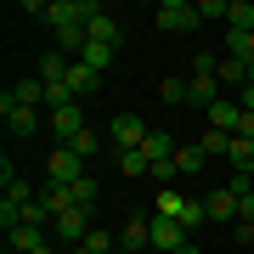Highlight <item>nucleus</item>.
<instances>
[{"label": "nucleus", "instance_id": "obj_1", "mask_svg": "<svg viewBox=\"0 0 254 254\" xmlns=\"http://www.w3.org/2000/svg\"><path fill=\"white\" fill-rule=\"evenodd\" d=\"M46 181H57V187H73V181H85V158L73 153V147H63V141H57L51 153H46Z\"/></svg>", "mask_w": 254, "mask_h": 254}, {"label": "nucleus", "instance_id": "obj_2", "mask_svg": "<svg viewBox=\"0 0 254 254\" xmlns=\"http://www.w3.org/2000/svg\"><path fill=\"white\" fill-rule=\"evenodd\" d=\"M153 23L164 28V34H187V28H198V6H187V0H164V6L153 11Z\"/></svg>", "mask_w": 254, "mask_h": 254}, {"label": "nucleus", "instance_id": "obj_3", "mask_svg": "<svg viewBox=\"0 0 254 254\" xmlns=\"http://www.w3.org/2000/svg\"><path fill=\"white\" fill-rule=\"evenodd\" d=\"M108 141H113V153H136V147L147 141V125H141V113H119L113 125H108Z\"/></svg>", "mask_w": 254, "mask_h": 254}, {"label": "nucleus", "instance_id": "obj_4", "mask_svg": "<svg viewBox=\"0 0 254 254\" xmlns=\"http://www.w3.org/2000/svg\"><path fill=\"white\" fill-rule=\"evenodd\" d=\"M0 113H6V130H11L17 141H28V136L40 130V108H17V102H11V91L0 96Z\"/></svg>", "mask_w": 254, "mask_h": 254}, {"label": "nucleus", "instance_id": "obj_5", "mask_svg": "<svg viewBox=\"0 0 254 254\" xmlns=\"http://www.w3.org/2000/svg\"><path fill=\"white\" fill-rule=\"evenodd\" d=\"M51 226H57V243H85V237L96 232V226H91V209H63Z\"/></svg>", "mask_w": 254, "mask_h": 254}, {"label": "nucleus", "instance_id": "obj_6", "mask_svg": "<svg viewBox=\"0 0 254 254\" xmlns=\"http://www.w3.org/2000/svg\"><path fill=\"white\" fill-rule=\"evenodd\" d=\"M147 232H153V254H175L181 243H192V237L175 226V220H164V215H147Z\"/></svg>", "mask_w": 254, "mask_h": 254}, {"label": "nucleus", "instance_id": "obj_7", "mask_svg": "<svg viewBox=\"0 0 254 254\" xmlns=\"http://www.w3.org/2000/svg\"><path fill=\"white\" fill-rule=\"evenodd\" d=\"M237 125H243V102H237V96H220L215 108H209V130H226V136H237Z\"/></svg>", "mask_w": 254, "mask_h": 254}, {"label": "nucleus", "instance_id": "obj_8", "mask_svg": "<svg viewBox=\"0 0 254 254\" xmlns=\"http://www.w3.org/2000/svg\"><path fill=\"white\" fill-rule=\"evenodd\" d=\"M51 130H57V141L68 147L79 130H91V125H85V108H79V102H73V108H57V113H51Z\"/></svg>", "mask_w": 254, "mask_h": 254}, {"label": "nucleus", "instance_id": "obj_9", "mask_svg": "<svg viewBox=\"0 0 254 254\" xmlns=\"http://www.w3.org/2000/svg\"><path fill=\"white\" fill-rule=\"evenodd\" d=\"M119 249H130V254H147V249H153L147 215H130V220H125V232H119Z\"/></svg>", "mask_w": 254, "mask_h": 254}, {"label": "nucleus", "instance_id": "obj_10", "mask_svg": "<svg viewBox=\"0 0 254 254\" xmlns=\"http://www.w3.org/2000/svg\"><path fill=\"white\" fill-rule=\"evenodd\" d=\"M11 102H17V108H46V79H40V73L17 79L11 85Z\"/></svg>", "mask_w": 254, "mask_h": 254}, {"label": "nucleus", "instance_id": "obj_11", "mask_svg": "<svg viewBox=\"0 0 254 254\" xmlns=\"http://www.w3.org/2000/svg\"><path fill=\"white\" fill-rule=\"evenodd\" d=\"M85 34L96 40V46H125V28H119V17H108V11H102V17H91V28H85Z\"/></svg>", "mask_w": 254, "mask_h": 254}, {"label": "nucleus", "instance_id": "obj_12", "mask_svg": "<svg viewBox=\"0 0 254 254\" xmlns=\"http://www.w3.org/2000/svg\"><path fill=\"white\" fill-rule=\"evenodd\" d=\"M96 85H102V73H96V68H85V63H73V68H68V91H73V96H79V102H85V96H91V91H96Z\"/></svg>", "mask_w": 254, "mask_h": 254}, {"label": "nucleus", "instance_id": "obj_13", "mask_svg": "<svg viewBox=\"0 0 254 254\" xmlns=\"http://www.w3.org/2000/svg\"><path fill=\"white\" fill-rule=\"evenodd\" d=\"M209 220H237V192L232 187H220V192H209Z\"/></svg>", "mask_w": 254, "mask_h": 254}, {"label": "nucleus", "instance_id": "obj_14", "mask_svg": "<svg viewBox=\"0 0 254 254\" xmlns=\"http://www.w3.org/2000/svg\"><path fill=\"white\" fill-rule=\"evenodd\" d=\"M226 28H232V34H254V0H232Z\"/></svg>", "mask_w": 254, "mask_h": 254}, {"label": "nucleus", "instance_id": "obj_15", "mask_svg": "<svg viewBox=\"0 0 254 254\" xmlns=\"http://www.w3.org/2000/svg\"><path fill=\"white\" fill-rule=\"evenodd\" d=\"M6 237H11V249H17V254L46 249V226H17V232H6Z\"/></svg>", "mask_w": 254, "mask_h": 254}, {"label": "nucleus", "instance_id": "obj_16", "mask_svg": "<svg viewBox=\"0 0 254 254\" xmlns=\"http://www.w3.org/2000/svg\"><path fill=\"white\" fill-rule=\"evenodd\" d=\"M68 68H73V63H68L63 51H51V57H40V79H46V85H63V79H68Z\"/></svg>", "mask_w": 254, "mask_h": 254}, {"label": "nucleus", "instance_id": "obj_17", "mask_svg": "<svg viewBox=\"0 0 254 254\" xmlns=\"http://www.w3.org/2000/svg\"><path fill=\"white\" fill-rule=\"evenodd\" d=\"M141 153L153 158V164H164V158H175V141L164 136V130H147V141H141Z\"/></svg>", "mask_w": 254, "mask_h": 254}, {"label": "nucleus", "instance_id": "obj_18", "mask_svg": "<svg viewBox=\"0 0 254 254\" xmlns=\"http://www.w3.org/2000/svg\"><path fill=\"white\" fill-rule=\"evenodd\" d=\"M40 203H46V209H51V220H57L63 209H73V192H68V187H57V181H46V192H40Z\"/></svg>", "mask_w": 254, "mask_h": 254}, {"label": "nucleus", "instance_id": "obj_19", "mask_svg": "<svg viewBox=\"0 0 254 254\" xmlns=\"http://www.w3.org/2000/svg\"><path fill=\"white\" fill-rule=\"evenodd\" d=\"M226 158H232V170L254 175V141H249V136H232V153H226Z\"/></svg>", "mask_w": 254, "mask_h": 254}, {"label": "nucleus", "instance_id": "obj_20", "mask_svg": "<svg viewBox=\"0 0 254 254\" xmlns=\"http://www.w3.org/2000/svg\"><path fill=\"white\" fill-rule=\"evenodd\" d=\"M203 158H209V153H203L198 141H192V147H175V170H181V175H198V170H203Z\"/></svg>", "mask_w": 254, "mask_h": 254}, {"label": "nucleus", "instance_id": "obj_21", "mask_svg": "<svg viewBox=\"0 0 254 254\" xmlns=\"http://www.w3.org/2000/svg\"><path fill=\"white\" fill-rule=\"evenodd\" d=\"M215 73H220V85H232V91H243V85H249V63H237V57H226Z\"/></svg>", "mask_w": 254, "mask_h": 254}, {"label": "nucleus", "instance_id": "obj_22", "mask_svg": "<svg viewBox=\"0 0 254 254\" xmlns=\"http://www.w3.org/2000/svg\"><path fill=\"white\" fill-rule=\"evenodd\" d=\"M68 192H73V209H96V198H102V187H96V175H85V181H73Z\"/></svg>", "mask_w": 254, "mask_h": 254}, {"label": "nucleus", "instance_id": "obj_23", "mask_svg": "<svg viewBox=\"0 0 254 254\" xmlns=\"http://www.w3.org/2000/svg\"><path fill=\"white\" fill-rule=\"evenodd\" d=\"M79 63H85V68H96V73H108V63H113V46H96V40H91V46L79 51Z\"/></svg>", "mask_w": 254, "mask_h": 254}, {"label": "nucleus", "instance_id": "obj_24", "mask_svg": "<svg viewBox=\"0 0 254 254\" xmlns=\"http://www.w3.org/2000/svg\"><path fill=\"white\" fill-rule=\"evenodd\" d=\"M226 57H237V63H254V34H232V28H226Z\"/></svg>", "mask_w": 254, "mask_h": 254}, {"label": "nucleus", "instance_id": "obj_25", "mask_svg": "<svg viewBox=\"0 0 254 254\" xmlns=\"http://www.w3.org/2000/svg\"><path fill=\"white\" fill-rule=\"evenodd\" d=\"M181 209H187V198H181V192H175V187H164V192H158V209H153V215L175 220V215H181Z\"/></svg>", "mask_w": 254, "mask_h": 254}, {"label": "nucleus", "instance_id": "obj_26", "mask_svg": "<svg viewBox=\"0 0 254 254\" xmlns=\"http://www.w3.org/2000/svg\"><path fill=\"white\" fill-rule=\"evenodd\" d=\"M119 170H125V175H153V158L136 147V153H119Z\"/></svg>", "mask_w": 254, "mask_h": 254}, {"label": "nucleus", "instance_id": "obj_27", "mask_svg": "<svg viewBox=\"0 0 254 254\" xmlns=\"http://www.w3.org/2000/svg\"><path fill=\"white\" fill-rule=\"evenodd\" d=\"M158 102H170V108H187V79H164V85H158Z\"/></svg>", "mask_w": 254, "mask_h": 254}, {"label": "nucleus", "instance_id": "obj_28", "mask_svg": "<svg viewBox=\"0 0 254 254\" xmlns=\"http://www.w3.org/2000/svg\"><path fill=\"white\" fill-rule=\"evenodd\" d=\"M203 153H232V136H226V130H203Z\"/></svg>", "mask_w": 254, "mask_h": 254}, {"label": "nucleus", "instance_id": "obj_29", "mask_svg": "<svg viewBox=\"0 0 254 254\" xmlns=\"http://www.w3.org/2000/svg\"><path fill=\"white\" fill-rule=\"evenodd\" d=\"M68 147H73V153H79V158H91L96 147H102V136H96V130H79V136H73Z\"/></svg>", "mask_w": 254, "mask_h": 254}, {"label": "nucleus", "instance_id": "obj_30", "mask_svg": "<svg viewBox=\"0 0 254 254\" xmlns=\"http://www.w3.org/2000/svg\"><path fill=\"white\" fill-rule=\"evenodd\" d=\"M85 249H91V254H108V249H119V237H113V232H102V226H96L91 237H85Z\"/></svg>", "mask_w": 254, "mask_h": 254}, {"label": "nucleus", "instance_id": "obj_31", "mask_svg": "<svg viewBox=\"0 0 254 254\" xmlns=\"http://www.w3.org/2000/svg\"><path fill=\"white\" fill-rule=\"evenodd\" d=\"M46 220H51V209H46V203H40V198H34V203H28V209H23V226H46Z\"/></svg>", "mask_w": 254, "mask_h": 254}, {"label": "nucleus", "instance_id": "obj_32", "mask_svg": "<svg viewBox=\"0 0 254 254\" xmlns=\"http://www.w3.org/2000/svg\"><path fill=\"white\" fill-rule=\"evenodd\" d=\"M232 0H198V17H226Z\"/></svg>", "mask_w": 254, "mask_h": 254}, {"label": "nucleus", "instance_id": "obj_33", "mask_svg": "<svg viewBox=\"0 0 254 254\" xmlns=\"http://www.w3.org/2000/svg\"><path fill=\"white\" fill-rule=\"evenodd\" d=\"M175 175H181V170H175V158H164V164H153V181H158V187H170Z\"/></svg>", "mask_w": 254, "mask_h": 254}, {"label": "nucleus", "instance_id": "obj_34", "mask_svg": "<svg viewBox=\"0 0 254 254\" xmlns=\"http://www.w3.org/2000/svg\"><path fill=\"white\" fill-rule=\"evenodd\" d=\"M237 243H254V220H237Z\"/></svg>", "mask_w": 254, "mask_h": 254}, {"label": "nucleus", "instance_id": "obj_35", "mask_svg": "<svg viewBox=\"0 0 254 254\" xmlns=\"http://www.w3.org/2000/svg\"><path fill=\"white\" fill-rule=\"evenodd\" d=\"M237 102H243V113H254V85H243V91H237Z\"/></svg>", "mask_w": 254, "mask_h": 254}, {"label": "nucleus", "instance_id": "obj_36", "mask_svg": "<svg viewBox=\"0 0 254 254\" xmlns=\"http://www.w3.org/2000/svg\"><path fill=\"white\" fill-rule=\"evenodd\" d=\"M237 136H249V141H254V113H243V125H237Z\"/></svg>", "mask_w": 254, "mask_h": 254}, {"label": "nucleus", "instance_id": "obj_37", "mask_svg": "<svg viewBox=\"0 0 254 254\" xmlns=\"http://www.w3.org/2000/svg\"><path fill=\"white\" fill-rule=\"evenodd\" d=\"M175 254H198V243H181V249H175Z\"/></svg>", "mask_w": 254, "mask_h": 254}, {"label": "nucleus", "instance_id": "obj_38", "mask_svg": "<svg viewBox=\"0 0 254 254\" xmlns=\"http://www.w3.org/2000/svg\"><path fill=\"white\" fill-rule=\"evenodd\" d=\"M68 254H91V249H85V243H73V249H68Z\"/></svg>", "mask_w": 254, "mask_h": 254}, {"label": "nucleus", "instance_id": "obj_39", "mask_svg": "<svg viewBox=\"0 0 254 254\" xmlns=\"http://www.w3.org/2000/svg\"><path fill=\"white\" fill-rule=\"evenodd\" d=\"M34 254H51V243H46V249H34Z\"/></svg>", "mask_w": 254, "mask_h": 254}, {"label": "nucleus", "instance_id": "obj_40", "mask_svg": "<svg viewBox=\"0 0 254 254\" xmlns=\"http://www.w3.org/2000/svg\"><path fill=\"white\" fill-rule=\"evenodd\" d=\"M108 254H130V249H108Z\"/></svg>", "mask_w": 254, "mask_h": 254}, {"label": "nucleus", "instance_id": "obj_41", "mask_svg": "<svg viewBox=\"0 0 254 254\" xmlns=\"http://www.w3.org/2000/svg\"><path fill=\"white\" fill-rule=\"evenodd\" d=\"M6 254H17V249H6Z\"/></svg>", "mask_w": 254, "mask_h": 254}, {"label": "nucleus", "instance_id": "obj_42", "mask_svg": "<svg viewBox=\"0 0 254 254\" xmlns=\"http://www.w3.org/2000/svg\"><path fill=\"white\" fill-rule=\"evenodd\" d=\"M147 254H153V249H147Z\"/></svg>", "mask_w": 254, "mask_h": 254}]
</instances>
